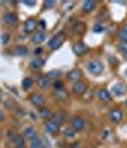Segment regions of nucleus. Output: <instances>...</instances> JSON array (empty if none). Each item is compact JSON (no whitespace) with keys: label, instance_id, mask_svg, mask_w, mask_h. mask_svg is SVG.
<instances>
[{"label":"nucleus","instance_id":"8","mask_svg":"<svg viewBox=\"0 0 127 148\" xmlns=\"http://www.w3.org/2000/svg\"><path fill=\"white\" fill-rule=\"evenodd\" d=\"M29 100H31V103L33 104L35 106H42L43 104H45L46 101V99H45V96L42 95V94H33V95L29 97Z\"/></svg>","mask_w":127,"mask_h":148},{"label":"nucleus","instance_id":"39","mask_svg":"<svg viewBox=\"0 0 127 148\" xmlns=\"http://www.w3.org/2000/svg\"><path fill=\"white\" fill-rule=\"evenodd\" d=\"M123 55H125V60L127 61V52H125V53H123Z\"/></svg>","mask_w":127,"mask_h":148},{"label":"nucleus","instance_id":"5","mask_svg":"<svg viewBox=\"0 0 127 148\" xmlns=\"http://www.w3.org/2000/svg\"><path fill=\"white\" fill-rule=\"evenodd\" d=\"M37 25H38V23L36 19H28V21H26L24 23V33H27V34H31V33H33L37 29Z\"/></svg>","mask_w":127,"mask_h":148},{"label":"nucleus","instance_id":"15","mask_svg":"<svg viewBox=\"0 0 127 148\" xmlns=\"http://www.w3.org/2000/svg\"><path fill=\"white\" fill-rule=\"evenodd\" d=\"M98 97L102 100L103 103H109L112 100L111 92H109L107 89H101V90H99V91H98Z\"/></svg>","mask_w":127,"mask_h":148},{"label":"nucleus","instance_id":"10","mask_svg":"<svg viewBox=\"0 0 127 148\" xmlns=\"http://www.w3.org/2000/svg\"><path fill=\"white\" fill-rule=\"evenodd\" d=\"M109 118L113 123H119L123 118V113L121 112V109H112L111 110V114H109Z\"/></svg>","mask_w":127,"mask_h":148},{"label":"nucleus","instance_id":"22","mask_svg":"<svg viewBox=\"0 0 127 148\" xmlns=\"http://www.w3.org/2000/svg\"><path fill=\"white\" fill-rule=\"evenodd\" d=\"M14 53H15L17 56H26L27 53H28V48H27L26 46H18L15 48Z\"/></svg>","mask_w":127,"mask_h":148},{"label":"nucleus","instance_id":"38","mask_svg":"<svg viewBox=\"0 0 127 148\" xmlns=\"http://www.w3.org/2000/svg\"><path fill=\"white\" fill-rule=\"evenodd\" d=\"M41 52H42V48H41V47H38V48L35 49V53H37V55H38V53H41Z\"/></svg>","mask_w":127,"mask_h":148},{"label":"nucleus","instance_id":"7","mask_svg":"<svg viewBox=\"0 0 127 148\" xmlns=\"http://www.w3.org/2000/svg\"><path fill=\"white\" fill-rule=\"evenodd\" d=\"M22 136L24 137L26 139L32 140V139H35V138L37 137V130H36V128L32 127V125L26 127L24 129H23V134H22Z\"/></svg>","mask_w":127,"mask_h":148},{"label":"nucleus","instance_id":"29","mask_svg":"<svg viewBox=\"0 0 127 148\" xmlns=\"http://www.w3.org/2000/svg\"><path fill=\"white\" fill-rule=\"evenodd\" d=\"M60 75H61V72H60V71H56V70H55V71H51V72H48V73H47V76H48L51 80L56 79V77H59Z\"/></svg>","mask_w":127,"mask_h":148},{"label":"nucleus","instance_id":"40","mask_svg":"<svg viewBox=\"0 0 127 148\" xmlns=\"http://www.w3.org/2000/svg\"><path fill=\"white\" fill-rule=\"evenodd\" d=\"M123 29H125V31H126V32H127V24H126V25H125V28H123Z\"/></svg>","mask_w":127,"mask_h":148},{"label":"nucleus","instance_id":"2","mask_svg":"<svg viewBox=\"0 0 127 148\" xmlns=\"http://www.w3.org/2000/svg\"><path fill=\"white\" fill-rule=\"evenodd\" d=\"M64 41H65V34L64 33H57L56 36H53L48 42V47L51 49H57L59 47L62 46Z\"/></svg>","mask_w":127,"mask_h":148},{"label":"nucleus","instance_id":"34","mask_svg":"<svg viewBox=\"0 0 127 148\" xmlns=\"http://www.w3.org/2000/svg\"><path fill=\"white\" fill-rule=\"evenodd\" d=\"M9 38H10V37H9L8 33H6V34H3V36H1V42H3V45H6V43L9 42Z\"/></svg>","mask_w":127,"mask_h":148},{"label":"nucleus","instance_id":"16","mask_svg":"<svg viewBox=\"0 0 127 148\" xmlns=\"http://www.w3.org/2000/svg\"><path fill=\"white\" fill-rule=\"evenodd\" d=\"M95 6H97V3L94 0H86V1L83 3L81 9L84 13H92L95 9Z\"/></svg>","mask_w":127,"mask_h":148},{"label":"nucleus","instance_id":"3","mask_svg":"<svg viewBox=\"0 0 127 148\" xmlns=\"http://www.w3.org/2000/svg\"><path fill=\"white\" fill-rule=\"evenodd\" d=\"M85 125H86V123H85L84 118L75 116L71 119V128L75 130V132H81V130H84Z\"/></svg>","mask_w":127,"mask_h":148},{"label":"nucleus","instance_id":"1","mask_svg":"<svg viewBox=\"0 0 127 148\" xmlns=\"http://www.w3.org/2000/svg\"><path fill=\"white\" fill-rule=\"evenodd\" d=\"M86 69H88V71L92 75L99 76L103 72V70H104V66H103V63L99 60H92V61L86 63Z\"/></svg>","mask_w":127,"mask_h":148},{"label":"nucleus","instance_id":"17","mask_svg":"<svg viewBox=\"0 0 127 148\" xmlns=\"http://www.w3.org/2000/svg\"><path fill=\"white\" fill-rule=\"evenodd\" d=\"M37 82H38L39 87H42V89H46V87H48V86L52 84V80L50 79L47 75H42V76H39V77H38Z\"/></svg>","mask_w":127,"mask_h":148},{"label":"nucleus","instance_id":"42","mask_svg":"<svg viewBox=\"0 0 127 148\" xmlns=\"http://www.w3.org/2000/svg\"><path fill=\"white\" fill-rule=\"evenodd\" d=\"M0 101H1V94H0Z\"/></svg>","mask_w":127,"mask_h":148},{"label":"nucleus","instance_id":"18","mask_svg":"<svg viewBox=\"0 0 127 148\" xmlns=\"http://www.w3.org/2000/svg\"><path fill=\"white\" fill-rule=\"evenodd\" d=\"M45 39H46V33L43 31L36 32V34L32 37V42L35 43V45H39V43L45 42Z\"/></svg>","mask_w":127,"mask_h":148},{"label":"nucleus","instance_id":"24","mask_svg":"<svg viewBox=\"0 0 127 148\" xmlns=\"http://www.w3.org/2000/svg\"><path fill=\"white\" fill-rule=\"evenodd\" d=\"M64 136L66 138H69V139H72V138L76 136V132L72 129V128H66V129L64 130Z\"/></svg>","mask_w":127,"mask_h":148},{"label":"nucleus","instance_id":"21","mask_svg":"<svg viewBox=\"0 0 127 148\" xmlns=\"http://www.w3.org/2000/svg\"><path fill=\"white\" fill-rule=\"evenodd\" d=\"M55 96L56 99L60 100V101H66L68 100V91H66L65 89H61V90H55Z\"/></svg>","mask_w":127,"mask_h":148},{"label":"nucleus","instance_id":"28","mask_svg":"<svg viewBox=\"0 0 127 148\" xmlns=\"http://www.w3.org/2000/svg\"><path fill=\"white\" fill-rule=\"evenodd\" d=\"M118 37H119V39H121V42L127 43V32L125 31V29H121V31H119Z\"/></svg>","mask_w":127,"mask_h":148},{"label":"nucleus","instance_id":"43","mask_svg":"<svg viewBox=\"0 0 127 148\" xmlns=\"http://www.w3.org/2000/svg\"><path fill=\"white\" fill-rule=\"evenodd\" d=\"M126 75H127V70H126Z\"/></svg>","mask_w":127,"mask_h":148},{"label":"nucleus","instance_id":"30","mask_svg":"<svg viewBox=\"0 0 127 148\" xmlns=\"http://www.w3.org/2000/svg\"><path fill=\"white\" fill-rule=\"evenodd\" d=\"M93 31H94L95 33H102L103 31H104V27L98 23V24H95V25H94V29H93Z\"/></svg>","mask_w":127,"mask_h":148},{"label":"nucleus","instance_id":"36","mask_svg":"<svg viewBox=\"0 0 127 148\" xmlns=\"http://www.w3.org/2000/svg\"><path fill=\"white\" fill-rule=\"evenodd\" d=\"M71 148H81V147H80V143L79 142H76V143H72L71 144Z\"/></svg>","mask_w":127,"mask_h":148},{"label":"nucleus","instance_id":"19","mask_svg":"<svg viewBox=\"0 0 127 148\" xmlns=\"http://www.w3.org/2000/svg\"><path fill=\"white\" fill-rule=\"evenodd\" d=\"M39 115H41V118L45 120H51L55 114H53L48 108H42V109L39 110Z\"/></svg>","mask_w":127,"mask_h":148},{"label":"nucleus","instance_id":"37","mask_svg":"<svg viewBox=\"0 0 127 148\" xmlns=\"http://www.w3.org/2000/svg\"><path fill=\"white\" fill-rule=\"evenodd\" d=\"M24 4L26 5H29V6H33V5H36V1H26Z\"/></svg>","mask_w":127,"mask_h":148},{"label":"nucleus","instance_id":"9","mask_svg":"<svg viewBox=\"0 0 127 148\" xmlns=\"http://www.w3.org/2000/svg\"><path fill=\"white\" fill-rule=\"evenodd\" d=\"M81 77H83V72L80 71L79 69H74V70H71V71L68 73V79L70 80V81H72V82L80 81Z\"/></svg>","mask_w":127,"mask_h":148},{"label":"nucleus","instance_id":"27","mask_svg":"<svg viewBox=\"0 0 127 148\" xmlns=\"http://www.w3.org/2000/svg\"><path fill=\"white\" fill-rule=\"evenodd\" d=\"M53 120H55L59 125H61L64 123V120H65V116H64V114H61V113H56L55 115H53Z\"/></svg>","mask_w":127,"mask_h":148},{"label":"nucleus","instance_id":"44","mask_svg":"<svg viewBox=\"0 0 127 148\" xmlns=\"http://www.w3.org/2000/svg\"><path fill=\"white\" fill-rule=\"evenodd\" d=\"M17 148H18V147H17Z\"/></svg>","mask_w":127,"mask_h":148},{"label":"nucleus","instance_id":"11","mask_svg":"<svg viewBox=\"0 0 127 148\" xmlns=\"http://www.w3.org/2000/svg\"><path fill=\"white\" fill-rule=\"evenodd\" d=\"M4 22L6 23V24L9 25H14L17 22H18V15L15 14V13L13 12H8L4 14Z\"/></svg>","mask_w":127,"mask_h":148},{"label":"nucleus","instance_id":"14","mask_svg":"<svg viewBox=\"0 0 127 148\" xmlns=\"http://www.w3.org/2000/svg\"><path fill=\"white\" fill-rule=\"evenodd\" d=\"M12 140H13V143L15 144V147H18V148L26 147V138L23 136H21V134H14L12 138Z\"/></svg>","mask_w":127,"mask_h":148},{"label":"nucleus","instance_id":"23","mask_svg":"<svg viewBox=\"0 0 127 148\" xmlns=\"http://www.w3.org/2000/svg\"><path fill=\"white\" fill-rule=\"evenodd\" d=\"M43 147V143H42V139L38 137H36L35 139L31 140V148H42Z\"/></svg>","mask_w":127,"mask_h":148},{"label":"nucleus","instance_id":"13","mask_svg":"<svg viewBox=\"0 0 127 148\" xmlns=\"http://www.w3.org/2000/svg\"><path fill=\"white\" fill-rule=\"evenodd\" d=\"M126 86L123 85V84L121 82H118V84H116V85H113L112 87V92L115 94L116 96H122V95H125L126 94Z\"/></svg>","mask_w":127,"mask_h":148},{"label":"nucleus","instance_id":"32","mask_svg":"<svg viewBox=\"0 0 127 148\" xmlns=\"http://www.w3.org/2000/svg\"><path fill=\"white\" fill-rule=\"evenodd\" d=\"M45 8H47V9H51L53 8V6L56 5V1H51V0H48V1H45Z\"/></svg>","mask_w":127,"mask_h":148},{"label":"nucleus","instance_id":"12","mask_svg":"<svg viewBox=\"0 0 127 148\" xmlns=\"http://www.w3.org/2000/svg\"><path fill=\"white\" fill-rule=\"evenodd\" d=\"M74 53L76 56H83V55H85L86 52H88V47H86L84 43H81V42H78L76 45H74Z\"/></svg>","mask_w":127,"mask_h":148},{"label":"nucleus","instance_id":"41","mask_svg":"<svg viewBox=\"0 0 127 148\" xmlns=\"http://www.w3.org/2000/svg\"><path fill=\"white\" fill-rule=\"evenodd\" d=\"M125 105H126V108H127V100H126V101H125Z\"/></svg>","mask_w":127,"mask_h":148},{"label":"nucleus","instance_id":"26","mask_svg":"<svg viewBox=\"0 0 127 148\" xmlns=\"http://www.w3.org/2000/svg\"><path fill=\"white\" fill-rule=\"evenodd\" d=\"M33 85V80L32 79H29V77H26L24 80H23V82H22V86H23V89H31Z\"/></svg>","mask_w":127,"mask_h":148},{"label":"nucleus","instance_id":"6","mask_svg":"<svg viewBox=\"0 0 127 148\" xmlns=\"http://www.w3.org/2000/svg\"><path fill=\"white\" fill-rule=\"evenodd\" d=\"M45 128H46V132L50 133V134H57L59 133V129H60V125L55 120H47L45 124Z\"/></svg>","mask_w":127,"mask_h":148},{"label":"nucleus","instance_id":"20","mask_svg":"<svg viewBox=\"0 0 127 148\" xmlns=\"http://www.w3.org/2000/svg\"><path fill=\"white\" fill-rule=\"evenodd\" d=\"M43 65H45V60H42L41 57H36L35 60H32V61H31V67L33 70L42 69Z\"/></svg>","mask_w":127,"mask_h":148},{"label":"nucleus","instance_id":"35","mask_svg":"<svg viewBox=\"0 0 127 148\" xmlns=\"http://www.w3.org/2000/svg\"><path fill=\"white\" fill-rule=\"evenodd\" d=\"M4 119H5V115H4V113L0 110V123L1 122H4Z\"/></svg>","mask_w":127,"mask_h":148},{"label":"nucleus","instance_id":"31","mask_svg":"<svg viewBox=\"0 0 127 148\" xmlns=\"http://www.w3.org/2000/svg\"><path fill=\"white\" fill-rule=\"evenodd\" d=\"M53 86H55V90H61V89H64V82L56 80L55 84H53Z\"/></svg>","mask_w":127,"mask_h":148},{"label":"nucleus","instance_id":"33","mask_svg":"<svg viewBox=\"0 0 127 148\" xmlns=\"http://www.w3.org/2000/svg\"><path fill=\"white\" fill-rule=\"evenodd\" d=\"M118 48H119V51L123 52V53L127 52V43H125V42H121V43H119V45H118Z\"/></svg>","mask_w":127,"mask_h":148},{"label":"nucleus","instance_id":"4","mask_svg":"<svg viewBox=\"0 0 127 148\" xmlns=\"http://www.w3.org/2000/svg\"><path fill=\"white\" fill-rule=\"evenodd\" d=\"M71 90H72V92H74L75 95H83V94H85V91L88 90V86H86L85 82L78 81V82H74Z\"/></svg>","mask_w":127,"mask_h":148},{"label":"nucleus","instance_id":"25","mask_svg":"<svg viewBox=\"0 0 127 148\" xmlns=\"http://www.w3.org/2000/svg\"><path fill=\"white\" fill-rule=\"evenodd\" d=\"M84 29H85L84 23H76L75 27H74V32L76 34H83V33H84Z\"/></svg>","mask_w":127,"mask_h":148}]
</instances>
